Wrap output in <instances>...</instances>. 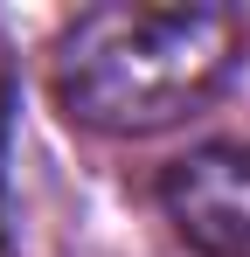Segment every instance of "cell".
Listing matches in <instances>:
<instances>
[{"mask_svg":"<svg viewBox=\"0 0 250 257\" xmlns=\"http://www.w3.org/2000/svg\"><path fill=\"white\" fill-rule=\"evenodd\" d=\"M243 42L250 35L236 7L118 0V7H90L63 28L49 90L77 125L139 139V132H167L181 118H195L236 77Z\"/></svg>","mask_w":250,"mask_h":257,"instance_id":"obj_1","label":"cell"},{"mask_svg":"<svg viewBox=\"0 0 250 257\" xmlns=\"http://www.w3.org/2000/svg\"><path fill=\"white\" fill-rule=\"evenodd\" d=\"M174 236L202 257H250V139H208L160 174Z\"/></svg>","mask_w":250,"mask_h":257,"instance_id":"obj_2","label":"cell"},{"mask_svg":"<svg viewBox=\"0 0 250 257\" xmlns=\"http://www.w3.org/2000/svg\"><path fill=\"white\" fill-rule=\"evenodd\" d=\"M7 125H14V77L0 63V236H7Z\"/></svg>","mask_w":250,"mask_h":257,"instance_id":"obj_3","label":"cell"}]
</instances>
